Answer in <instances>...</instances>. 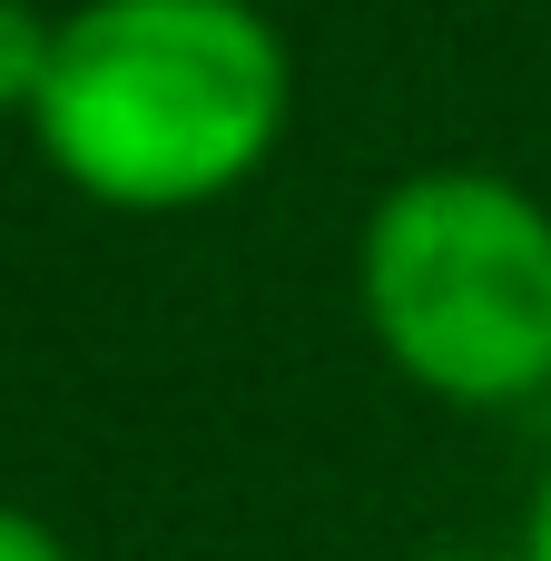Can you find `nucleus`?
<instances>
[{
	"instance_id": "nucleus-5",
	"label": "nucleus",
	"mask_w": 551,
	"mask_h": 561,
	"mask_svg": "<svg viewBox=\"0 0 551 561\" xmlns=\"http://www.w3.org/2000/svg\"><path fill=\"white\" fill-rule=\"evenodd\" d=\"M523 561H551V473L532 483V513H523V542H513Z\"/></svg>"
},
{
	"instance_id": "nucleus-6",
	"label": "nucleus",
	"mask_w": 551,
	"mask_h": 561,
	"mask_svg": "<svg viewBox=\"0 0 551 561\" xmlns=\"http://www.w3.org/2000/svg\"><path fill=\"white\" fill-rule=\"evenodd\" d=\"M424 561H523V552H424Z\"/></svg>"
},
{
	"instance_id": "nucleus-4",
	"label": "nucleus",
	"mask_w": 551,
	"mask_h": 561,
	"mask_svg": "<svg viewBox=\"0 0 551 561\" xmlns=\"http://www.w3.org/2000/svg\"><path fill=\"white\" fill-rule=\"evenodd\" d=\"M0 561H79L59 523H39L30 503H0Z\"/></svg>"
},
{
	"instance_id": "nucleus-3",
	"label": "nucleus",
	"mask_w": 551,
	"mask_h": 561,
	"mask_svg": "<svg viewBox=\"0 0 551 561\" xmlns=\"http://www.w3.org/2000/svg\"><path fill=\"white\" fill-rule=\"evenodd\" d=\"M49 59H59V10L49 0H0V118L30 128V108L49 89Z\"/></svg>"
},
{
	"instance_id": "nucleus-2",
	"label": "nucleus",
	"mask_w": 551,
	"mask_h": 561,
	"mask_svg": "<svg viewBox=\"0 0 551 561\" xmlns=\"http://www.w3.org/2000/svg\"><path fill=\"white\" fill-rule=\"evenodd\" d=\"M355 316L414 394L532 404L551 385V207L473 158L394 178L355 227Z\"/></svg>"
},
{
	"instance_id": "nucleus-1",
	"label": "nucleus",
	"mask_w": 551,
	"mask_h": 561,
	"mask_svg": "<svg viewBox=\"0 0 551 561\" xmlns=\"http://www.w3.org/2000/svg\"><path fill=\"white\" fill-rule=\"evenodd\" d=\"M296 128V49L256 0H79L30 138L108 217H197Z\"/></svg>"
}]
</instances>
